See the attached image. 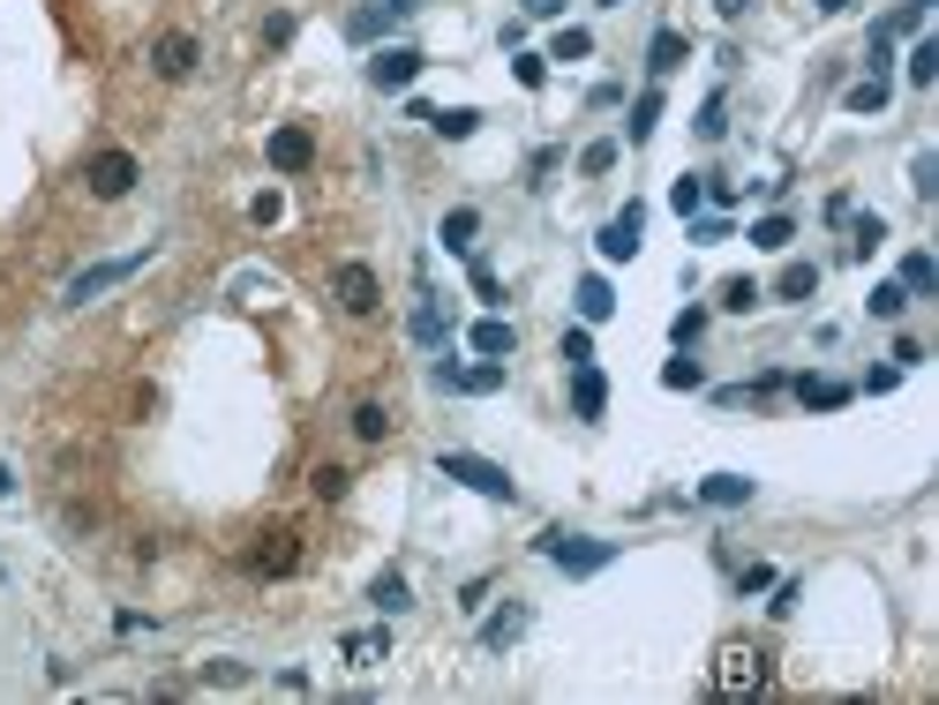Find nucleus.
Masks as SVG:
<instances>
[{"instance_id": "nucleus-28", "label": "nucleus", "mask_w": 939, "mask_h": 705, "mask_svg": "<svg viewBox=\"0 0 939 705\" xmlns=\"http://www.w3.org/2000/svg\"><path fill=\"white\" fill-rule=\"evenodd\" d=\"M406 331H414V345H444V331H451V316H444V308H436V300H422V308H414V323H406Z\"/></svg>"}, {"instance_id": "nucleus-27", "label": "nucleus", "mask_w": 939, "mask_h": 705, "mask_svg": "<svg viewBox=\"0 0 939 705\" xmlns=\"http://www.w3.org/2000/svg\"><path fill=\"white\" fill-rule=\"evenodd\" d=\"M887 98H895V90H887V76H864V84H850V98H842V106H850V113H887Z\"/></svg>"}, {"instance_id": "nucleus-18", "label": "nucleus", "mask_w": 939, "mask_h": 705, "mask_svg": "<svg viewBox=\"0 0 939 705\" xmlns=\"http://www.w3.org/2000/svg\"><path fill=\"white\" fill-rule=\"evenodd\" d=\"M797 406L834 414V406H850V383H834V375H797Z\"/></svg>"}, {"instance_id": "nucleus-22", "label": "nucleus", "mask_w": 939, "mask_h": 705, "mask_svg": "<svg viewBox=\"0 0 939 705\" xmlns=\"http://www.w3.org/2000/svg\"><path fill=\"white\" fill-rule=\"evenodd\" d=\"M616 316V293L609 278H579V323H609Z\"/></svg>"}, {"instance_id": "nucleus-45", "label": "nucleus", "mask_w": 939, "mask_h": 705, "mask_svg": "<svg viewBox=\"0 0 939 705\" xmlns=\"http://www.w3.org/2000/svg\"><path fill=\"white\" fill-rule=\"evenodd\" d=\"M616 166V143H587V151H579V173H609Z\"/></svg>"}, {"instance_id": "nucleus-5", "label": "nucleus", "mask_w": 939, "mask_h": 705, "mask_svg": "<svg viewBox=\"0 0 939 705\" xmlns=\"http://www.w3.org/2000/svg\"><path fill=\"white\" fill-rule=\"evenodd\" d=\"M143 263H151V249H135V255H113V263H90V271H76V278H68V308H84V300H98L106 286L135 278Z\"/></svg>"}, {"instance_id": "nucleus-8", "label": "nucleus", "mask_w": 939, "mask_h": 705, "mask_svg": "<svg viewBox=\"0 0 939 705\" xmlns=\"http://www.w3.org/2000/svg\"><path fill=\"white\" fill-rule=\"evenodd\" d=\"M331 293H339L346 316H376V308H384V286H376V271H369V263H339Z\"/></svg>"}, {"instance_id": "nucleus-48", "label": "nucleus", "mask_w": 939, "mask_h": 705, "mask_svg": "<svg viewBox=\"0 0 939 705\" xmlns=\"http://www.w3.org/2000/svg\"><path fill=\"white\" fill-rule=\"evenodd\" d=\"M279 210H286V203H279V188H263L256 203H249V218H256V225H279Z\"/></svg>"}, {"instance_id": "nucleus-41", "label": "nucleus", "mask_w": 939, "mask_h": 705, "mask_svg": "<svg viewBox=\"0 0 939 705\" xmlns=\"http://www.w3.org/2000/svg\"><path fill=\"white\" fill-rule=\"evenodd\" d=\"M512 76H518L526 90H542V84H549V60H542V53H518V60H512Z\"/></svg>"}, {"instance_id": "nucleus-7", "label": "nucleus", "mask_w": 939, "mask_h": 705, "mask_svg": "<svg viewBox=\"0 0 939 705\" xmlns=\"http://www.w3.org/2000/svg\"><path fill=\"white\" fill-rule=\"evenodd\" d=\"M640 241H646V203H624V210H616V218L594 233V249L609 255V263H632V255H640Z\"/></svg>"}, {"instance_id": "nucleus-39", "label": "nucleus", "mask_w": 939, "mask_h": 705, "mask_svg": "<svg viewBox=\"0 0 939 705\" xmlns=\"http://www.w3.org/2000/svg\"><path fill=\"white\" fill-rule=\"evenodd\" d=\"M932 76H939V45L925 38V45H917V53H909V84L925 90V84H932Z\"/></svg>"}, {"instance_id": "nucleus-19", "label": "nucleus", "mask_w": 939, "mask_h": 705, "mask_svg": "<svg viewBox=\"0 0 939 705\" xmlns=\"http://www.w3.org/2000/svg\"><path fill=\"white\" fill-rule=\"evenodd\" d=\"M684 60H691L684 31H654V38H646V68H654V76H677Z\"/></svg>"}, {"instance_id": "nucleus-9", "label": "nucleus", "mask_w": 939, "mask_h": 705, "mask_svg": "<svg viewBox=\"0 0 939 705\" xmlns=\"http://www.w3.org/2000/svg\"><path fill=\"white\" fill-rule=\"evenodd\" d=\"M249 571H256V579H294V571H301V533H286V526H279V533H263L256 555H249Z\"/></svg>"}, {"instance_id": "nucleus-14", "label": "nucleus", "mask_w": 939, "mask_h": 705, "mask_svg": "<svg viewBox=\"0 0 939 705\" xmlns=\"http://www.w3.org/2000/svg\"><path fill=\"white\" fill-rule=\"evenodd\" d=\"M752 496H760V481H744V473H707L699 481V503H714V510H744Z\"/></svg>"}, {"instance_id": "nucleus-23", "label": "nucleus", "mask_w": 939, "mask_h": 705, "mask_svg": "<svg viewBox=\"0 0 939 705\" xmlns=\"http://www.w3.org/2000/svg\"><path fill=\"white\" fill-rule=\"evenodd\" d=\"M369 601H376V616H406L414 608V585L398 579V571H384V579L369 585Z\"/></svg>"}, {"instance_id": "nucleus-1", "label": "nucleus", "mask_w": 939, "mask_h": 705, "mask_svg": "<svg viewBox=\"0 0 939 705\" xmlns=\"http://www.w3.org/2000/svg\"><path fill=\"white\" fill-rule=\"evenodd\" d=\"M767 675H774V661L752 646V638H729L722 653H714V691H722V698H760Z\"/></svg>"}, {"instance_id": "nucleus-40", "label": "nucleus", "mask_w": 939, "mask_h": 705, "mask_svg": "<svg viewBox=\"0 0 939 705\" xmlns=\"http://www.w3.org/2000/svg\"><path fill=\"white\" fill-rule=\"evenodd\" d=\"M587 53H594L587 31H556V45H549V60H587Z\"/></svg>"}, {"instance_id": "nucleus-38", "label": "nucleus", "mask_w": 939, "mask_h": 705, "mask_svg": "<svg viewBox=\"0 0 939 705\" xmlns=\"http://www.w3.org/2000/svg\"><path fill=\"white\" fill-rule=\"evenodd\" d=\"M909 188H917V196H939V158H932V151H917V158H909Z\"/></svg>"}, {"instance_id": "nucleus-30", "label": "nucleus", "mask_w": 939, "mask_h": 705, "mask_svg": "<svg viewBox=\"0 0 939 705\" xmlns=\"http://www.w3.org/2000/svg\"><path fill=\"white\" fill-rule=\"evenodd\" d=\"M384 653H391L384 630H353V638H346V661H353V668H376Z\"/></svg>"}, {"instance_id": "nucleus-36", "label": "nucleus", "mask_w": 939, "mask_h": 705, "mask_svg": "<svg viewBox=\"0 0 939 705\" xmlns=\"http://www.w3.org/2000/svg\"><path fill=\"white\" fill-rule=\"evenodd\" d=\"M346 481H353L346 465H316V473H308V488H316L324 503H339V496H346Z\"/></svg>"}, {"instance_id": "nucleus-47", "label": "nucleus", "mask_w": 939, "mask_h": 705, "mask_svg": "<svg viewBox=\"0 0 939 705\" xmlns=\"http://www.w3.org/2000/svg\"><path fill=\"white\" fill-rule=\"evenodd\" d=\"M204 683H226V691H233V683H249V668H241V661H211V668H204Z\"/></svg>"}, {"instance_id": "nucleus-10", "label": "nucleus", "mask_w": 939, "mask_h": 705, "mask_svg": "<svg viewBox=\"0 0 939 705\" xmlns=\"http://www.w3.org/2000/svg\"><path fill=\"white\" fill-rule=\"evenodd\" d=\"M196 60H204V45L188 38V31H166V38L151 45V68H159L166 84H188V76H196Z\"/></svg>"}, {"instance_id": "nucleus-26", "label": "nucleus", "mask_w": 939, "mask_h": 705, "mask_svg": "<svg viewBox=\"0 0 939 705\" xmlns=\"http://www.w3.org/2000/svg\"><path fill=\"white\" fill-rule=\"evenodd\" d=\"M811 293H819V263H789L774 278V300H811Z\"/></svg>"}, {"instance_id": "nucleus-46", "label": "nucleus", "mask_w": 939, "mask_h": 705, "mask_svg": "<svg viewBox=\"0 0 939 705\" xmlns=\"http://www.w3.org/2000/svg\"><path fill=\"white\" fill-rule=\"evenodd\" d=\"M767 585H774L767 563H744V571H736V593H767Z\"/></svg>"}, {"instance_id": "nucleus-54", "label": "nucleus", "mask_w": 939, "mask_h": 705, "mask_svg": "<svg viewBox=\"0 0 939 705\" xmlns=\"http://www.w3.org/2000/svg\"><path fill=\"white\" fill-rule=\"evenodd\" d=\"M601 8H624V0H601Z\"/></svg>"}, {"instance_id": "nucleus-50", "label": "nucleus", "mask_w": 939, "mask_h": 705, "mask_svg": "<svg viewBox=\"0 0 939 705\" xmlns=\"http://www.w3.org/2000/svg\"><path fill=\"white\" fill-rule=\"evenodd\" d=\"M526 15H564V0H518Z\"/></svg>"}, {"instance_id": "nucleus-37", "label": "nucleus", "mask_w": 939, "mask_h": 705, "mask_svg": "<svg viewBox=\"0 0 939 705\" xmlns=\"http://www.w3.org/2000/svg\"><path fill=\"white\" fill-rule=\"evenodd\" d=\"M691 128H699V143H722V128H729V106H722V98H707V106H699V121H691Z\"/></svg>"}, {"instance_id": "nucleus-3", "label": "nucleus", "mask_w": 939, "mask_h": 705, "mask_svg": "<svg viewBox=\"0 0 939 705\" xmlns=\"http://www.w3.org/2000/svg\"><path fill=\"white\" fill-rule=\"evenodd\" d=\"M436 473H444V481H459V488H473V496H489V503H518V481L496 465V458L444 451V458H436Z\"/></svg>"}, {"instance_id": "nucleus-20", "label": "nucleus", "mask_w": 939, "mask_h": 705, "mask_svg": "<svg viewBox=\"0 0 939 705\" xmlns=\"http://www.w3.org/2000/svg\"><path fill=\"white\" fill-rule=\"evenodd\" d=\"M895 286L909 293V300H932V293H939V263H932L925 249H917V255H902V278H895Z\"/></svg>"}, {"instance_id": "nucleus-15", "label": "nucleus", "mask_w": 939, "mask_h": 705, "mask_svg": "<svg viewBox=\"0 0 939 705\" xmlns=\"http://www.w3.org/2000/svg\"><path fill=\"white\" fill-rule=\"evenodd\" d=\"M526 601H504V608H496V616L481 623V646H489V653H504V646H518V638H526Z\"/></svg>"}, {"instance_id": "nucleus-44", "label": "nucleus", "mask_w": 939, "mask_h": 705, "mask_svg": "<svg viewBox=\"0 0 939 705\" xmlns=\"http://www.w3.org/2000/svg\"><path fill=\"white\" fill-rule=\"evenodd\" d=\"M880 241H887V218H856V241H850V249H856V255H872Z\"/></svg>"}, {"instance_id": "nucleus-29", "label": "nucleus", "mask_w": 939, "mask_h": 705, "mask_svg": "<svg viewBox=\"0 0 939 705\" xmlns=\"http://www.w3.org/2000/svg\"><path fill=\"white\" fill-rule=\"evenodd\" d=\"M428 128H436L444 143H467L473 128H481V113H473V106H451V113H428Z\"/></svg>"}, {"instance_id": "nucleus-53", "label": "nucleus", "mask_w": 939, "mask_h": 705, "mask_svg": "<svg viewBox=\"0 0 939 705\" xmlns=\"http://www.w3.org/2000/svg\"><path fill=\"white\" fill-rule=\"evenodd\" d=\"M8 488H15V473H8V465H0V496H8Z\"/></svg>"}, {"instance_id": "nucleus-17", "label": "nucleus", "mask_w": 939, "mask_h": 705, "mask_svg": "<svg viewBox=\"0 0 939 705\" xmlns=\"http://www.w3.org/2000/svg\"><path fill=\"white\" fill-rule=\"evenodd\" d=\"M601 406H609V383H601L594 361H579V368H571V414H579V420H601Z\"/></svg>"}, {"instance_id": "nucleus-49", "label": "nucleus", "mask_w": 939, "mask_h": 705, "mask_svg": "<svg viewBox=\"0 0 939 705\" xmlns=\"http://www.w3.org/2000/svg\"><path fill=\"white\" fill-rule=\"evenodd\" d=\"M691 241H729V218H691Z\"/></svg>"}, {"instance_id": "nucleus-31", "label": "nucleus", "mask_w": 939, "mask_h": 705, "mask_svg": "<svg viewBox=\"0 0 939 705\" xmlns=\"http://www.w3.org/2000/svg\"><path fill=\"white\" fill-rule=\"evenodd\" d=\"M353 436H361V443H384V436H391V414L376 406V398H361V406H353Z\"/></svg>"}, {"instance_id": "nucleus-25", "label": "nucleus", "mask_w": 939, "mask_h": 705, "mask_svg": "<svg viewBox=\"0 0 939 705\" xmlns=\"http://www.w3.org/2000/svg\"><path fill=\"white\" fill-rule=\"evenodd\" d=\"M902 308H909V293L895 278H880V286L864 293V316H880V323H902Z\"/></svg>"}, {"instance_id": "nucleus-12", "label": "nucleus", "mask_w": 939, "mask_h": 705, "mask_svg": "<svg viewBox=\"0 0 939 705\" xmlns=\"http://www.w3.org/2000/svg\"><path fill=\"white\" fill-rule=\"evenodd\" d=\"M308 158H316V135L308 128H271V166L279 173H308Z\"/></svg>"}, {"instance_id": "nucleus-51", "label": "nucleus", "mask_w": 939, "mask_h": 705, "mask_svg": "<svg viewBox=\"0 0 939 705\" xmlns=\"http://www.w3.org/2000/svg\"><path fill=\"white\" fill-rule=\"evenodd\" d=\"M744 8H752V0H714V15H722V23H736Z\"/></svg>"}, {"instance_id": "nucleus-34", "label": "nucleus", "mask_w": 939, "mask_h": 705, "mask_svg": "<svg viewBox=\"0 0 939 705\" xmlns=\"http://www.w3.org/2000/svg\"><path fill=\"white\" fill-rule=\"evenodd\" d=\"M760 300H767V293L752 286V278H729V286H722V308H729V316H752Z\"/></svg>"}, {"instance_id": "nucleus-35", "label": "nucleus", "mask_w": 939, "mask_h": 705, "mask_svg": "<svg viewBox=\"0 0 939 705\" xmlns=\"http://www.w3.org/2000/svg\"><path fill=\"white\" fill-rule=\"evenodd\" d=\"M789 233H797V225H789L782 210H767V218L752 225V241H760V249H789Z\"/></svg>"}, {"instance_id": "nucleus-21", "label": "nucleus", "mask_w": 939, "mask_h": 705, "mask_svg": "<svg viewBox=\"0 0 939 705\" xmlns=\"http://www.w3.org/2000/svg\"><path fill=\"white\" fill-rule=\"evenodd\" d=\"M473 233H481V210H444V225H436V241L451 255H473Z\"/></svg>"}, {"instance_id": "nucleus-13", "label": "nucleus", "mask_w": 939, "mask_h": 705, "mask_svg": "<svg viewBox=\"0 0 939 705\" xmlns=\"http://www.w3.org/2000/svg\"><path fill=\"white\" fill-rule=\"evenodd\" d=\"M467 345L481 353V361H512V353H518V331L504 323V316H481V323L467 331Z\"/></svg>"}, {"instance_id": "nucleus-43", "label": "nucleus", "mask_w": 939, "mask_h": 705, "mask_svg": "<svg viewBox=\"0 0 939 705\" xmlns=\"http://www.w3.org/2000/svg\"><path fill=\"white\" fill-rule=\"evenodd\" d=\"M699 331H707V308H677V323H669V338H677V345H691Z\"/></svg>"}, {"instance_id": "nucleus-2", "label": "nucleus", "mask_w": 939, "mask_h": 705, "mask_svg": "<svg viewBox=\"0 0 939 705\" xmlns=\"http://www.w3.org/2000/svg\"><path fill=\"white\" fill-rule=\"evenodd\" d=\"M534 548L549 555V563L564 571V579H594V571H609V563L624 555L616 540H594V533H542Z\"/></svg>"}, {"instance_id": "nucleus-6", "label": "nucleus", "mask_w": 939, "mask_h": 705, "mask_svg": "<svg viewBox=\"0 0 939 705\" xmlns=\"http://www.w3.org/2000/svg\"><path fill=\"white\" fill-rule=\"evenodd\" d=\"M436 390H451V398H489V390H504V361H436Z\"/></svg>"}, {"instance_id": "nucleus-16", "label": "nucleus", "mask_w": 939, "mask_h": 705, "mask_svg": "<svg viewBox=\"0 0 939 705\" xmlns=\"http://www.w3.org/2000/svg\"><path fill=\"white\" fill-rule=\"evenodd\" d=\"M406 8H414V0H384V8H353V15H346V38H353V45L384 38V31L398 23V15H406Z\"/></svg>"}, {"instance_id": "nucleus-11", "label": "nucleus", "mask_w": 939, "mask_h": 705, "mask_svg": "<svg viewBox=\"0 0 939 705\" xmlns=\"http://www.w3.org/2000/svg\"><path fill=\"white\" fill-rule=\"evenodd\" d=\"M414 76H422V45H384V53L369 60V84L376 90H406Z\"/></svg>"}, {"instance_id": "nucleus-52", "label": "nucleus", "mask_w": 939, "mask_h": 705, "mask_svg": "<svg viewBox=\"0 0 939 705\" xmlns=\"http://www.w3.org/2000/svg\"><path fill=\"white\" fill-rule=\"evenodd\" d=\"M819 8H827V15H842V8H850V0H819Z\"/></svg>"}, {"instance_id": "nucleus-42", "label": "nucleus", "mask_w": 939, "mask_h": 705, "mask_svg": "<svg viewBox=\"0 0 939 705\" xmlns=\"http://www.w3.org/2000/svg\"><path fill=\"white\" fill-rule=\"evenodd\" d=\"M564 361H571V368H579V361H594V331H587V323H571V331H564Z\"/></svg>"}, {"instance_id": "nucleus-32", "label": "nucleus", "mask_w": 939, "mask_h": 705, "mask_svg": "<svg viewBox=\"0 0 939 705\" xmlns=\"http://www.w3.org/2000/svg\"><path fill=\"white\" fill-rule=\"evenodd\" d=\"M669 203H677V218H699V203H707V173H684L677 188H669Z\"/></svg>"}, {"instance_id": "nucleus-33", "label": "nucleus", "mask_w": 939, "mask_h": 705, "mask_svg": "<svg viewBox=\"0 0 939 705\" xmlns=\"http://www.w3.org/2000/svg\"><path fill=\"white\" fill-rule=\"evenodd\" d=\"M699 383H707V368H699V361H684V345H677V361L662 368V390H699Z\"/></svg>"}, {"instance_id": "nucleus-4", "label": "nucleus", "mask_w": 939, "mask_h": 705, "mask_svg": "<svg viewBox=\"0 0 939 705\" xmlns=\"http://www.w3.org/2000/svg\"><path fill=\"white\" fill-rule=\"evenodd\" d=\"M84 180H90V196H98V203H121L135 180H143V166H135L129 151H98V158L84 166Z\"/></svg>"}, {"instance_id": "nucleus-24", "label": "nucleus", "mask_w": 939, "mask_h": 705, "mask_svg": "<svg viewBox=\"0 0 939 705\" xmlns=\"http://www.w3.org/2000/svg\"><path fill=\"white\" fill-rule=\"evenodd\" d=\"M654 128H662V90H640L632 98V121H624V143H646Z\"/></svg>"}]
</instances>
